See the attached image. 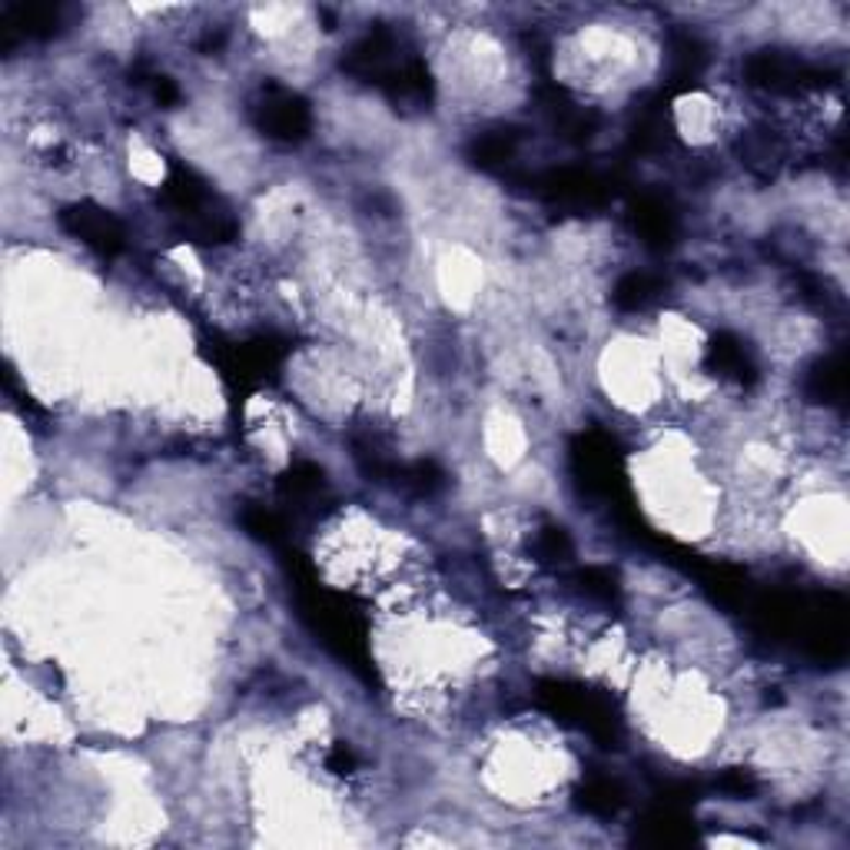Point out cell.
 Returning a JSON list of instances; mask_svg holds the SVG:
<instances>
[{
  "label": "cell",
  "mask_w": 850,
  "mask_h": 850,
  "mask_svg": "<svg viewBox=\"0 0 850 850\" xmlns=\"http://www.w3.org/2000/svg\"><path fill=\"white\" fill-rule=\"evenodd\" d=\"M252 120H257V127L267 137L283 140V143H296L312 130V114H309L306 101L293 91L276 87V83L263 87V97L257 101V107H252Z\"/></svg>",
  "instance_id": "6da1fadb"
},
{
  "label": "cell",
  "mask_w": 850,
  "mask_h": 850,
  "mask_svg": "<svg viewBox=\"0 0 850 850\" xmlns=\"http://www.w3.org/2000/svg\"><path fill=\"white\" fill-rule=\"evenodd\" d=\"M718 788L731 798H751L757 791V781L747 771H728V775L718 778Z\"/></svg>",
  "instance_id": "44dd1931"
},
{
  "label": "cell",
  "mask_w": 850,
  "mask_h": 850,
  "mask_svg": "<svg viewBox=\"0 0 850 850\" xmlns=\"http://www.w3.org/2000/svg\"><path fill=\"white\" fill-rule=\"evenodd\" d=\"M578 588L585 594H591V599H602V602H612L618 594V581L609 568H585L578 571Z\"/></svg>",
  "instance_id": "ffe728a7"
},
{
  "label": "cell",
  "mask_w": 850,
  "mask_h": 850,
  "mask_svg": "<svg viewBox=\"0 0 850 850\" xmlns=\"http://www.w3.org/2000/svg\"><path fill=\"white\" fill-rule=\"evenodd\" d=\"M658 293H661V283H658L651 273H625V276L615 283L612 299H615L618 309L638 312V309L651 306V303L658 299Z\"/></svg>",
  "instance_id": "4fadbf2b"
},
{
  "label": "cell",
  "mask_w": 850,
  "mask_h": 850,
  "mask_svg": "<svg viewBox=\"0 0 850 850\" xmlns=\"http://www.w3.org/2000/svg\"><path fill=\"white\" fill-rule=\"evenodd\" d=\"M516 150H519V133L516 130H488V133L472 140L469 156L482 169H498L508 160H516Z\"/></svg>",
  "instance_id": "8fae6325"
},
{
  "label": "cell",
  "mask_w": 850,
  "mask_h": 850,
  "mask_svg": "<svg viewBox=\"0 0 850 850\" xmlns=\"http://www.w3.org/2000/svg\"><path fill=\"white\" fill-rule=\"evenodd\" d=\"M535 193L548 203H562V206H594L609 197V184L602 177L588 174V169H552L535 184Z\"/></svg>",
  "instance_id": "277c9868"
},
{
  "label": "cell",
  "mask_w": 850,
  "mask_h": 850,
  "mask_svg": "<svg viewBox=\"0 0 850 850\" xmlns=\"http://www.w3.org/2000/svg\"><path fill=\"white\" fill-rule=\"evenodd\" d=\"M708 363H711V369H718L721 376L737 379L741 386H754V379H757V369H754L751 356L744 353L741 339H734L728 332L715 335V343L708 346Z\"/></svg>",
  "instance_id": "30bf717a"
},
{
  "label": "cell",
  "mask_w": 850,
  "mask_h": 850,
  "mask_svg": "<svg viewBox=\"0 0 850 850\" xmlns=\"http://www.w3.org/2000/svg\"><path fill=\"white\" fill-rule=\"evenodd\" d=\"M535 555H539V562H545V565H565V562L575 555V545H571V539H568L565 529L548 526V529H542L539 539H535Z\"/></svg>",
  "instance_id": "d6986e66"
},
{
  "label": "cell",
  "mask_w": 850,
  "mask_h": 850,
  "mask_svg": "<svg viewBox=\"0 0 850 850\" xmlns=\"http://www.w3.org/2000/svg\"><path fill=\"white\" fill-rule=\"evenodd\" d=\"M631 226H635V233L641 236V243L651 246V249H664V246H671L674 236H677V220H674L671 206H668L661 197H651V193H645V197L635 200V206H631Z\"/></svg>",
  "instance_id": "8992f818"
},
{
  "label": "cell",
  "mask_w": 850,
  "mask_h": 850,
  "mask_svg": "<svg viewBox=\"0 0 850 850\" xmlns=\"http://www.w3.org/2000/svg\"><path fill=\"white\" fill-rule=\"evenodd\" d=\"M625 804V794L615 781L609 778H591L585 781V788H578V807L585 814H594V817H612L618 814Z\"/></svg>",
  "instance_id": "7c38bea8"
},
{
  "label": "cell",
  "mask_w": 850,
  "mask_h": 850,
  "mask_svg": "<svg viewBox=\"0 0 850 850\" xmlns=\"http://www.w3.org/2000/svg\"><path fill=\"white\" fill-rule=\"evenodd\" d=\"M399 67H402V60L396 57V40H392L389 31H373L369 37L353 44V50L343 57L346 73H353L359 80H369V83H379V87H386Z\"/></svg>",
  "instance_id": "5b68a950"
},
{
  "label": "cell",
  "mask_w": 850,
  "mask_h": 850,
  "mask_svg": "<svg viewBox=\"0 0 850 850\" xmlns=\"http://www.w3.org/2000/svg\"><path fill=\"white\" fill-rule=\"evenodd\" d=\"M11 27L21 31L24 37H50L60 27V11L54 4H31V8H17L11 14Z\"/></svg>",
  "instance_id": "9a60e30c"
},
{
  "label": "cell",
  "mask_w": 850,
  "mask_h": 850,
  "mask_svg": "<svg viewBox=\"0 0 850 850\" xmlns=\"http://www.w3.org/2000/svg\"><path fill=\"white\" fill-rule=\"evenodd\" d=\"M744 76H747L751 87L768 91V94H798L804 87H814V83H821L817 70H811L798 57L781 54V50L751 54L747 63H744Z\"/></svg>",
  "instance_id": "7a4b0ae2"
},
{
  "label": "cell",
  "mask_w": 850,
  "mask_h": 850,
  "mask_svg": "<svg viewBox=\"0 0 850 850\" xmlns=\"http://www.w3.org/2000/svg\"><path fill=\"white\" fill-rule=\"evenodd\" d=\"M638 837L651 847H682V843L695 840V827L685 814H677L674 807H664V811H654L641 821Z\"/></svg>",
  "instance_id": "ba28073f"
},
{
  "label": "cell",
  "mask_w": 850,
  "mask_h": 850,
  "mask_svg": "<svg viewBox=\"0 0 850 850\" xmlns=\"http://www.w3.org/2000/svg\"><path fill=\"white\" fill-rule=\"evenodd\" d=\"M804 392L807 399L821 402V405H840L847 396V369L840 356H827L817 366H811L807 379H804Z\"/></svg>",
  "instance_id": "9c48e42d"
},
{
  "label": "cell",
  "mask_w": 850,
  "mask_h": 850,
  "mask_svg": "<svg viewBox=\"0 0 850 850\" xmlns=\"http://www.w3.org/2000/svg\"><path fill=\"white\" fill-rule=\"evenodd\" d=\"M741 156L744 163L754 169V174H775V166L781 163V143L771 137V133H751L744 143H741Z\"/></svg>",
  "instance_id": "2e32d148"
},
{
  "label": "cell",
  "mask_w": 850,
  "mask_h": 850,
  "mask_svg": "<svg viewBox=\"0 0 850 850\" xmlns=\"http://www.w3.org/2000/svg\"><path fill=\"white\" fill-rule=\"evenodd\" d=\"M243 529L257 539V542H267V545H280L286 539V526L276 512H270V508L263 505H249L243 508Z\"/></svg>",
  "instance_id": "e0dca14e"
},
{
  "label": "cell",
  "mask_w": 850,
  "mask_h": 850,
  "mask_svg": "<svg viewBox=\"0 0 850 850\" xmlns=\"http://www.w3.org/2000/svg\"><path fill=\"white\" fill-rule=\"evenodd\" d=\"M143 83H150V94H153V101H156V104H163V107H174V104H180V91H177V83L169 80V76L150 73Z\"/></svg>",
  "instance_id": "7402d4cb"
},
{
  "label": "cell",
  "mask_w": 850,
  "mask_h": 850,
  "mask_svg": "<svg viewBox=\"0 0 850 850\" xmlns=\"http://www.w3.org/2000/svg\"><path fill=\"white\" fill-rule=\"evenodd\" d=\"M396 479L405 485V488H412L415 495H436L442 485H446V472L436 465V462H412L409 469H399L396 472Z\"/></svg>",
  "instance_id": "ac0fdd59"
},
{
  "label": "cell",
  "mask_w": 850,
  "mask_h": 850,
  "mask_svg": "<svg viewBox=\"0 0 850 850\" xmlns=\"http://www.w3.org/2000/svg\"><path fill=\"white\" fill-rule=\"evenodd\" d=\"M280 488H283V495H286L290 501H296V505H312V501H319V495L326 492V475H322V469L303 462V465H293V469L283 475Z\"/></svg>",
  "instance_id": "5bb4252c"
},
{
  "label": "cell",
  "mask_w": 850,
  "mask_h": 850,
  "mask_svg": "<svg viewBox=\"0 0 850 850\" xmlns=\"http://www.w3.org/2000/svg\"><path fill=\"white\" fill-rule=\"evenodd\" d=\"M60 226L80 239L83 246H91L94 252H101V257H117V252H123L127 246V233L120 226V220L97 206V203H73L60 213Z\"/></svg>",
  "instance_id": "3957f363"
},
{
  "label": "cell",
  "mask_w": 850,
  "mask_h": 850,
  "mask_svg": "<svg viewBox=\"0 0 850 850\" xmlns=\"http://www.w3.org/2000/svg\"><path fill=\"white\" fill-rule=\"evenodd\" d=\"M356 754L346 747V744H335L332 751H329V757H326V768L329 771H335V775H353L356 771Z\"/></svg>",
  "instance_id": "603a6c76"
},
{
  "label": "cell",
  "mask_w": 850,
  "mask_h": 850,
  "mask_svg": "<svg viewBox=\"0 0 850 850\" xmlns=\"http://www.w3.org/2000/svg\"><path fill=\"white\" fill-rule=\"evenodd\" d=\"M708 67V50L698 37L692 34H674L668 44V83L671 91H682L698 83V76Z\"/></svg>",
  "instance_id": "52a82bcc"
}]
</instances>
